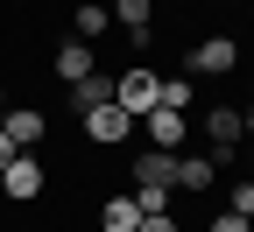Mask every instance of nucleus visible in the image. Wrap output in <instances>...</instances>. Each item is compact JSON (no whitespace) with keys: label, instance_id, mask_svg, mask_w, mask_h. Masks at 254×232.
<instances>
[{"label":"nucleus","instance_id":"dca6fc26","mask_svg":"<svg viewBox=\"0 0 254 232\" xmlns=\"http://www.w3.org/2000/svg\"><path fill=\"white\" fill-rule=\"evenodd\" d=\"M127 197H134V204H141V218H155V211H170V183H134V190H127Z\"/></svg>","mask_w":254,"mask_h":232},{"label":"nucleus","instance_id":"f8f14e48","mask_svg":"<svg viewBox=\"0 0 254 232\" xmlns=\"http://www.w3.org/2000/svg\"><path fill=\"white\" fill-rule=\"evenodd\" d=\"M134 225H141V204H134V197H127V190H120V197H106V204H99V232H134Z\"/></svg>","mask_w":254,"mask_h":232},{"label":"nucleus","instance_id":"2eb2a0df","mask_svg":"<svg viewBox=\"0 0 254 232\" xmlns=\"http://www.w3.org/2000/svg\"><path fill=\"white\" fill-rule=\"evenodd\" d=\"M106 7H113L120 28H148V21H155V0H106Z\"/></svg>","mask_w":254,"mask_h":232},{"label":"nucleus","instance_id":"39448f33","mask_svg":"<svg viewBox=\"0 0 254 232\" xmlns=\"http://www.w3.org/2000/svg\"><path fill=\"white\" fill-rule=\"evenodd\" d=\"M127 134H134V113H120L113 98H106V106H92V113H85V141H92V148H120Z\"/></svg>","mask_w":254,"mask_h":232},{"label":"nucleus","instance_id":"9d476101","mask_svg":"<svg viewBox=\"0 0 254 232\" xmlns=\"http://www.w3.org/2000/svg\"><path fill=\"white\" fill-rule=\"evenodd\" d=\"M106 98H113V78H106V71H92V78H78V85H64V106H71L78 120H85L92 106H106Z\"/></svg>","mask_w":254,"mask_h":232},{"label":"nucleus","instance_id":"4be33fe9","mask_svg":"<svg viewBox=\"0 0 254 232\" xmlns=\"http://www.w3.org/2000/svg\"><path fill=\"white\" fill-rule=\"evenodd\" d=\"M247 169H254V141H247Z\"/></svg>","mask_w":254,"mask_h":232},{"label":"nucleus","instance_id":"4468645a","mask_svg":"<svg viewBox=\"0 0 254 232\" xmlns=\"http://www.w3.org/2000/svg\"><path fill=\"white\" fill-rule=\"evenodd\" d=\"M190 98H198V78H190V71H177V78H163V98H155V106L190 113Z\"/></svg>","mask_w":254,"mask_h":232},{"label":"nucleus","instance_id":"1a4fd4ad","mask_svg":"<svg viewBox=\"0 0 254 232\" xmlns=\"http://www.w3.org/2000/svg\"><path fill=\"white\" fill-rule=\"evenodd\" d=\"M106 28H113V7H106V0H78V7H71V43H99Z\"/></svg>","mask_w":254,"mask_h":232},{"label":"nucleus","instance_id":"aec40b11","mask_svg":"<svg viewBox=\"0 0 254 232\" xmlns=\"http://www.w3.org/2000/svg\"><path fill=\"white\" fill-rule=\"evenodd\" d=\"M14 155H21V148H14V141H7V134H0V169H7V162H14Z\"/></svg>","mask_w":254,"mask_h":232},{"label":"nucleus","instance_id":"6ab92c4d","mask_svg":"<svg viewBox=\"0 0 254 232\" xmlns=\"http://www.w3.org/2000/svg\"><path fill=\"white\" fill-rule=\"evenodd\" d=\"M205 232H247V218H233V211H219V218H212Z\"/></svg>","mask_w":254,"mask_h":232},{"label":"nucleus","instance_id":"423d86ee","mask_svg":"<svg viewBox=\"0 0 254 232\" xmlns=\"http://www.w3.org/2000/svg\"><path fill=\"white\" fill-rule=\"evenodd\" d=\"M0 190H7V204H36L43 197V162L36 155H14L7 169H0Z\"/></svg>","mask_w":254,"mask_h":232},{"label":"nucleus","instance_id":"9b49d317","mask_svg":"<svg viewBox=\"0 0 254 232\" xmlns=\"http://www.w3.org/2000/svg\"><path fill=\"white\" fill-rule=\"evenodd\" d=\"M212 183H219L212 155H177V176H170V190H212Z\"/></svg>","mask_w":254,"mask_h":232},{"label":"nucleus","instance_id":"a211bd4d","mask_svg":"<svg viewBox=\"0 0 254 232\" xmlns=\"http://www.w3.org/2000/svg\"><path fill=\"white\" fill-rule=\"evenodd\" d=\"M134 232H184V225H177V218H170V211H155V218H141V225H134Z\"/></svg>","mask_w":254,"mask_h":232},{"label":"nucleus","instance_id":"f257e3e1","mask_svg":"<svg viewBox=\"0 0 254 232\" xmlns=\"http://www.w3.org/2000/svg\"><path fill=\"white\" fill-rule=\"evenodd\" d=\"M190 127H198V134H205V155H212V169H233V162H240V106H212L205 120H190Z\"/></svg>","mask_w":254,"mask_h":232},{"label":"nucleus","instance_id":"7ed1b4c3","mask_svg":"<svg viewBox=\"0 0 254 232\" xmlns=\"http://www.w3.org/2000/svg\"><path fill=\"white\" fill-rule=\"evenodd\" d=\"M134 127L148 134V148H163V155H184V141H190V113H170V106H155V113H141Z\"/></svg>","mask_w":254,"mask_h":232},{"label":"nucleus","instance_id":"412c9836","mask_svg":"<svg viewBox=\"0 0 254 232\" xmlns=\"http://www.w3.org/2000/svg\"><path fill=\"white\" fill-rule=\"evenodd\" d=\"M240 134H247V141H254V106H247V113H240Z\"/></svg>","mask_w":254,"mask_h":232},{"label":"nucleus","instance_id":"5701e85b","mask_svg":"<svg viewBox=\"0 0 254 232\" xmlns=\"http://www.w3.org/2000/svg\"><path fill=\"white\" fill-rule=\"evenodd\" d=\"M184 232H190V225H184ZM198 232H205V225H198Z\"/></svg>","mask_w":254,"mask_h":232},{"label":"nucleus","instance_id":"f03ea898","mask_svg":"<svg viewBox=\"0 0 254 232\" xmlns=\"http://www.w3.org/2000/svg\"><path fill=\"white\" fill-rule=\"evenodd\" d=\"M155 98H163V71H148V63H120L113 71V106L120 113H155Z\"/></svg>","mask_w":254,"mask_h":232},{"label":"nucleus","instance_id":"0eeeda50","mask_svg":"<svg viewBox=\"0 0 254 232\" xmlns=\"http://www.w3.org/2000/svg\"><path fill=\"white\" fill-rule=\"evenodd\" d=\"M0 134H7L21 155H36V148H43V134H50V120H43L36 106H7V113H0Z\"/></svg>","mask_w":254,"mask_h":232},{"label":"nucleus","instance_id":"f3484780","mask_svg":"<svg viewBox=\"0 0 254 232\" xmlns=\"http://www.w3.org/2000/svg\"><path fill=\"white\" fill-rule=\"evenodd\" d=\"M226 211H233V218H254V176L226 183Z\"/></svg>","mask_w":254,"mask_h":232},{"label":"nucleus","instance_id":"ddd939ff","mask_svg":"<svg viewBox=\"0 0 254 232\" xmlns=\"http://www.w3.org/2000/svg\"><path fill=\"white\" fill-rule=\"evenodd\" d=\"M127 176H134V183H170L177 176V155H163V148H148L141 162H134V169H127Z\"/></svg>","mask_w":254,"mask_h":232},{"label":"nucleus","instance_id":"6e6552de","mask_svg":"<svg viewBox=\"0 0 254 232\" xmlns=\"http://www.w3.org/2000/svg\"><path fill=\"white\" fill-rule=\"evenodd\" d=\"M50 71H57L64 85H78V78L99 71V56H92V43H71V36H64V43H57V56H50Z\"/></svg>","mask_w":254,"mask_h":232},{"label":"nucleus","instance_id":"20e7f679","mask_svg":"<svg viewBox=\"0 0 254 232\" xmlns=\"http://www.w3.org/2000/svg\"><path fill=\"white\" fill-rule=\"evenodd\" d=\"M190 78H226L233 71V63H240V43L233 36H205V43H190Z\"/></svg>","mask_w":254,"mask_h":232}]
</instances>
